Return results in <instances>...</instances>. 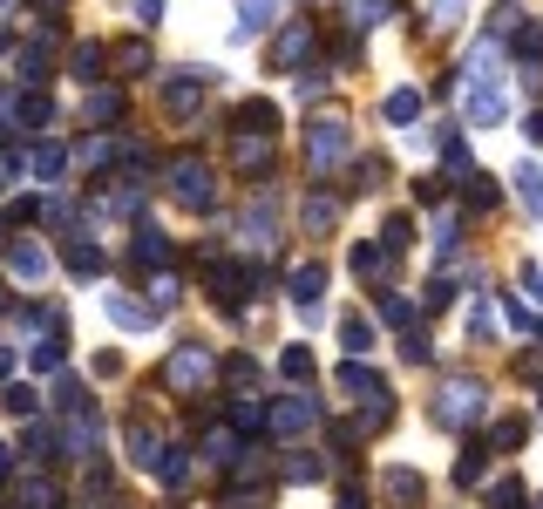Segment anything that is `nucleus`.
<instances>
[{
    "mask_svg": "<svg viewBox=\"0 0 543 509\" xmlns=\"http://www.w3.org/2000/svg\"><path fill=\"white\" fill-rule=\"evenodd\" d=\"M516 190H523L530 217H543V170H516Z\"/></svg>",
    "mask_w": 543,
    "mask_h": 509,
    "instance_id": "obj_9",
    "label": "nucleus"
},
{
    "mask_svg": "<svg viewBox=\"0 0 543 509\" xmlns=\"http://www.w3.org/2000/svg\"><path fill=\"white\" fill-rule=\"evenodd\" d=\"M116 68H123V75H143V68H150V48H143V41H123V48H116Z\"/></svg>",
    "mask_w": 543,
    "mask_h": 509,
    "instance_id": "obj_10",
    "label": "nucleus"
},
{
    "mask_svg": "<svg viewBox=\"0 0 543 509\" xmlns=\"http://www.w3.org/2000/svg\"><path fill=\"white\" fill-rule=\"evenodd\" d=\"M340 387H346V394H367L373 408L388 401V387H381V373H367V367H346V373H340Z\"/></svg>",
    "mask_w": 543,
    "mask_h": 509,
    "instance_id": "obj_4",
    "label": "nucleus"
},
{
    "mask_svg": "<svg viewBox=\"0 0 543 509\" xmlns=\"http://www.w3.org/2000/svg\"><path fill=\"white\" fill-rule=\"evenodd\" d=\"M469 116H476V123H503V95H496V82H489V89H476Z\"/></svg>",
    "mask_w": 543,
    "mask_h": 509,
    "instance_id": "obj_7",
    "label": "nucleus"
},
{
    "mask_svg": "<svg viewBox=\"0 0 543 509\" xmlns=\"http://www.w3.org/2000/svg\"><path fill=\"white\" fill-rule=\"evenodd\" d=\"M48 7H55V0H48Z\"/></svg>",
    "mask_w": 543,
    "mask_h": 509,
    "instance_id": "obj_18",
    "label": "nucleus"
},
{
    "mask_svg": "<svg viewBox=\"0 0 543 509\" xmlns=\"http://www.w3.org/2000/svg\"><path fill=\"white\" fill-rule=\"evenodd\" d=\"M272 7H279V0H238V34H258V28H272Z\"/></svg>",
    "mask_w": 543,
    "mask_h": 509,
    "instance_id": "obj_6",
    "label": "nucleus"
},
{
    "mask_svg": "<svg viewBox=\"0 0 543 509\" xmlns=\"http://www.w3.org/2000/svg\"><path fill=\"white\" fill-rule=\"evenodd\" d=\"M523 503V489H516V482H496V489H489V509H516Z\"/></svg>",
    "mask_w": 543,
    "mask_h": 509,
    "instance_id": "obj_15",
    "label": "nucleus"
},
{
    "mask_svg": "<svg viewBox=\"0 0 543 509\" xmlns=\"http://www.w3.org/2000/svg\"><path fill=\"white\" fill-rule=\"evenodd\" d=\"M171 184H177V197H184V204H211V177H204L197 163H177Z\"/></svg>",
    "mask_w": 543,
    "mask_h": 509,
    "instance_id": "obj_2",
    "label": "nucleus"
},
{
    "mask_svg": "<svg viewBox=\"0 0 543 509\" xmlns=\"http://www.w3.org/2000/svg\"><path fill=\"white\" fill-rule=\"evenodd\" d=\"M388 496H394V503H415V496H421V476H415V469H394V476H388Z\"/></svg>",
    "mask_w": 543,
    "mask_h": 509,
    "instance_id": "obj_12",
    "label": "nucleus"
},
{
    "mask_svg": "<svg viewBox=\"0 0 543 509\" xmlns=\"http://www.w3.org/2000/svg\"><path fill=\"white\" fill-rule=\"evenodd\" d=\"M306 48H312V28H306V21H293V28L279 34V48H272V55H279V68H285V62H299Z\"/></svg>",
    "mask_w": 543,
    "mask_h": 509,
    "instance_id": "obj_5",
    "label": "nucleus"
},
{
    "mask_svg": "<svg viewBox=\"0 0 543 509\" xmlns=\"http://www.w3.org/2000/svg\"><path fill=\"white\" fill-rule=\"evenodd\" d=\"M333 156H346V123L340 116L312 123V163H333Z\"/></svg>",
    "mask_w": 543,
    "mask_h": 509,
    "instance_id": "obj_1",
    "label": "nucleus"
},
{
    "mask_svg": "<svg viewBox=\"0 0 543 509\" xmlns=\"http://www.w3.org/2000/svg\"><path fill=\"white\" fill-rule=\"evenodd\" d=\"M306 421H312V408H299V401H285V408H279V428H285V434H299Z\"/></svg>",
    "mask_w": 543,
    "mask_h": 509,
    "instance_id": "obj_13",
    "label": "nucleus"
},
{
    "mask_svg": "<svg viewBox=\"0 0 543 509\" xmlns=\"http://www.w3.org/2000/svg\"><path fill=\"white\" fill-rule=\"evenodd\" d=\"M136 14H150V21H156V14H163V0H136Z\"/></svg>",
    "mask_w": 543,
    "mask_h": 509,
    "instance_id": "obj_17",
    "label": "nucleus"
},
{
    "mask_svg": "<svg viewBox=\"0 0 543 509\" xmlns=\"http://www.w3.org/2000/svg\"><path fill=\"white\" fill-rule=\"evenodd\" d=\"M14 272L21 278H41V251H14Z\"/></svg>",
    "mask_w": 543,
    "mask_h": 509,
    "instance_id": "obj_16",
    "label": "nucleus"
},
{
    "mask_svg": "<svg viewBox=\"0 0 543 509\" xmlns=\"http://www.w3.org/2000/svg\"><path fill=\"white\" fill-rule=\"evenodd\" d=\"M415 116H421V95L415 89H394L388 95V123H415Z\"/></svg>",
    "mask_w": 543,
    "mask_h": 509,
    "instance_id": "obj_8",
    "label": "nucleus"
},
{
    "mask_svg": "<svg viewBox=\"0 0 543 509\" xmlns=\"http://www.w3.org/2000/svg\"><path fill=\"white\" fill-rule=\"evenodd\" d=\"M346 347H354V354H367V347H373V326H367V320H346Z\"/></svg>",
    "mask_w": 543,
    "mask_h": 509,
    "instance_id": "obj_14",
    "label": "nucleus"
},
{
    "mask_svg": "<svg viewBox=\"0 0 543 509\" xmlns=\"http://www.w3.org/2000/svg\"><path fill=\"white\" fill-rule=\"evenodd\" d=\"M476 421L482 415V387H449V394H442V421Z\"/></svg>",
    "mask_w": 543,
    "mask_h": 509,
    "instance_id": "obj_3",
    "label": "nucleus"
},
{
    "mask_svg": "<svg viewBox=\"0 0 543 509\" xmlns=\"http://www.w3.org/2000/svg\"><path fill=\"white\" fill-rule=\"evenodd\" d=\"M320 285H326V272H320V265L293 272V299H299V306H312V293H320Z\"/></svg>",
    "mask_w": 543,
    "mask_h": 509,
    "instance_id": "obj_11",
    "label": "nucleus"
}]
</instances>
